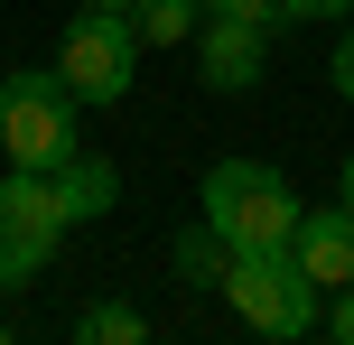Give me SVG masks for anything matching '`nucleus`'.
Segmentation results:
<instances>
[{"label":"nucleus","instance_id":"f257e3e1","mask_svg":"<svg viewBox=\"0 0 354 345\" xmlns=\"http://www.w3.org/2000/svg\"><path fill=\"white\" fill-rule=\"evenodd\" d=\"M299 187L280 178V168L261 159H214L205 168V224L233 243V252H289V234H299Z\"/></svg>","mask_w":354,"mask_h":345},{"label":"nucleus","instance_id":"f03ea898","mask_svg":"<svg viewBox=\"0 0 354 345\" xmlns=\"http://www.w3.org/2000/svg\"><path fill=\"white\" fill-rule=\"evenodd\" d=\"M75 93L56 66H19L0 75V149H10V168H66L75 149H84V131H75Z\"/></svg>","mask_w":354,"mask_h":345},{"label":"nucleus","instance_id":"7ed1b4c3","mask_svg":"<svg viewBox=\"0 0 354 345\" xmlns=\"http://www.w3.org/2000/svg\"><path fill=\"white\" fill-rule=\"evenodd\" d=\"M214 299H224L252 336H280V345H289V336H317V317H326V290H317L289 252H233V271H224Z\"/></svg>","mask_w":354,"mask_h":345},{"label":"nucleus","instance_id":"20e7f679","mask_svg":"<svg viewBox=\"0 0 354 345\" xmlns=\"http://www.w3.org/2000/svg\"><path fill=\"white\" fill-rule=\"evenodd\" d=\"M56 75H66V93L84 112L122 103L131 75H140V28H131V10H75L66 37H56Z\"/></svg>","mask_w":354,"mask_h":345},{"label":"nucleus","instance_id":"39448f33","mask_svg":"<svg viewBox=\"0 0 354 345\" xmlns=\"http://www.w3.org/2000/svg\"><path fill=\"white\" fill-rule=\"evenodd\" d=\"M66 234H75V215H66V196H56L47 168L0 178V299L28 290V280L56 261V243H66Z\"/></svg>","mask_w":354,"mask_h":345},{"label":"nucleus","instance_id":"423d86ee","mask_svg":"<svg viewBox=\"0 0 354 345\" xmlns=\"http://www.w3.org/2000/svg\"><path fill=\"white\" fill-rule=\"evenodd\" d=\"M270 75V28L252 19H205L196 28V84L205 93H252Z\"/></svg>","mask_w":354,"mask_h":345},{"label":"nucleus","instance_id":"0eeeda50","mask_svg":"<svg viewBox=\"0 0 354 345\" xmlns=\"http://www.w3.org/2000/svg\"><path fill=\"white\" fill-rule=\"evenodd\" d=\"M289 261H299L317 290H345L354 280V205H308L299 234H289Z\"/></svg>","mask_w":354,"mask_h":345},{"label":"nucleus","instance_id":"6e6552de","mask_svg":"<svg viewBox=\"0 0 354 345\" xmlns=\"http://www.w3.org/2000/svg\"><path fill=\"white\" fill-rule=\"evenodd\" d=\"M47 178H56V196H66L75 224H93V215H112V205H122V168H112V159H84V149H75L66 168H47Z\"/></svg>","mask_w":354,"mask_h":345},{"label":"nucleus","instance_id":"1a4fd4ad","mask_svg":"<svg viewBox=\"0 0 354 345\" xmlns=\"http://www.w3.org/2000/svg\"><path fill=\"white\" fill-rule=\"evenodd\" d=\"M131 28H140V47H196L205 0H131Z\"/></svg>","mask_w":354,"mask_h":345},{"label":"nucleus","instance_id":"9d476101","mask_svg":"<svg viewBox=\"0 0 354 345\" xmlns=\"http://www.w3.org/2000/svg\"><path fill=\"white\" fill-rule=\"evenodd\" d=\"M224 271H233V243L214 234V224H187V234H177V280H187V290H224Z\"/></svg>","mask_w":354,"mask_h":345},{"label":"nucleus","instance_id":"9b49d317","mask_svg":"<svg viewBox=\"0 0 354 345\" xmlns=\"http://www.w3.org/2000/svg\"><path fill=\"white\" fill-rule=\"evenodd\" d=\"M149 336V317L131 308V299H93L84 317H75V345H140Z\"/></svg>","mask_w":354,"mask_h":345},{"label":"nucleus","instance_id":"f8f14e48","mask_svg":"<svg viewBox=\"0 0 354 345\" xmlns=\"http://www.w3.org/2000/svg\"><path fill=\"white\" fill-rule=\"evenodd\" d=\"M205 19H252V28H280V0H205Z\"/></svg>","mask_w":354,"mask_h":345},{"label":"nucleus","instance_id":"ddd939ff","mask_svg":"<svg viewBox=\"0 0 354 345\" xmlns=\"http://www.w3.org/2000/svg\"><path fill=\"white\" fill-rule=\"evenodd\" d=\"M317 327L336 336V345H354V280H345V290H326V317H317Z\"/></svg>","mask_w":354,"mask_h":345},{"label":"nucleus","instance_id":"4468645a","mask_svg":"<svg viewBox=\"0 0 354 345\" xmlns=\"http://www.w3.org/2000/svg\"><path fill=\"white\" fill-rule=\"evenodd\" d=\"M345 19H354V10H345ZM326 84H336V93H345V103H354V28L336 37V56H326Z\"/></svg>","mask_w":354,"mask_h":345},{"label":"nucleus","instance_id":"2eb2a0df","mask_svg":"<svg viewBox=\"0 0 354 345\" xmlns=\"http://www.w3.org/2000/svg\"><path fill=\"white\" fill-rule=\"evenodd\" d=\"M280 10H289V19H345L354 0H280Z\"/></svg>","mask_w":354,"mask_h":345},{"label":"nucleus","instance_id":"dca6fc26","mask_svg":"<svg viewBox=\"0 0 354 345\" xmlns=\"http://www.w3.org/2000/svg\"><path fill=\"white\" fill-rule=\"evenodd\" d=\"M75 10H131V0H75Z\"/></svg>","mask_w":354,"mask_h":345},{"label":"nucleus","instance_id":"f3484780","mask_svg":"<svg viewBox=\"0 0 354 345\" xmlns=\"http://www.w3.org/2000/svg\"><path fill=\"white\" fill-rule=\"evenodd\" d=\"M345 205H354V159H345Z\"/></svg>","mask_w":354,"mask_h":345}]
</instances>
